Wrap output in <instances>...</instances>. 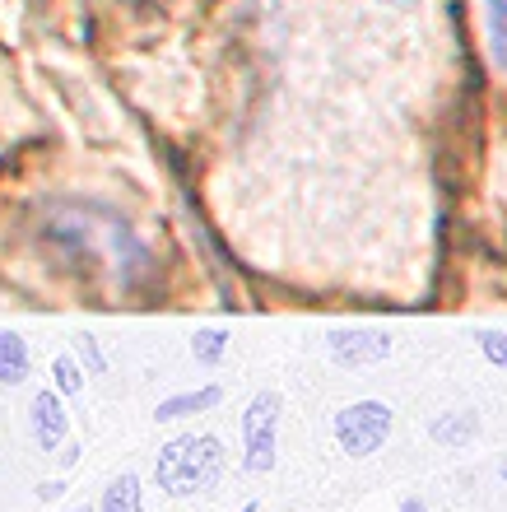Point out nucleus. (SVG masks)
<instances>
[{
	"instance_id": "obj_1",
	"label": "nucleus",
	"mask_w": 507,
	"mask_h": 512,
	"mask_svg": "<svg viewBox=\"0 0 507 512\" xmlns=\"http://www.w3.org/2000/svg\"><path fill=\"white\" fill-rule=\"evenodd\" d=\"M42 238L70 256V261H89L98 275L117 284V289H135L154 275V256H149L145 238L98 201H61L42 219Z\"/></svg>"
},
{
	"instance_id": "obj_2",
	"label": "nucleus",
	"mask_w": 507,
	"mask_h": 512,
	"mask_svg": "<svg viewBox=\"0 0 507 512\" xmlns=\"http://www.w3.org/2000/svg\"><path fill=\"white\" fill-rule=\"evenodd\" d=\"M224 466H228V452L214 433H182V438L159 447L154 480H159V489L168 499H191V494H205V489L219 485Z\"/></svg>"
},
{
	"instance_id": "obj_3",
	"label": "nucleus",
	"mask_w": 507,
	"mask_h": 512,
	"mask_svg": "<svg viewBox=\"0 0 507 512\" xmlns=\"http://www.w3.org/2000/svg\"><path fill=\"white\" fill-rule=\"evenodd\" d=\"M280 443V391H256L242 415V466L252 475H266L275 466Z\"/></svg>"
},
{
	"instance_id": "obj_4",
	"label": "nucleus",
	"mask_w": 507,
	"mask_h": 512,
	"mask_svg": "<svg viewBox=\"0 0 507 512\" xmlns=\"http://www.w3.org/2000/svg\"><path fill=\"white\" fill-rule=\"evenodd\" d=\"M335 443L345 447V457H373L377 447L391 438V405L382 401H354L335 415Z\"/></svg>"
},
{
	"instance_id": "obj_5",
	"label": "nucleus",
	"mask_w": 507,
	"mask_h": 512,
	"mask_svg": "<svg viewBox=\"0 0 507 512\" xmlns=\"http://www.w3.org/2000/svg\"><path fill=\"white\" fill-rule=\"evenodd\" d=\"M28 429H33V443H38L42 452H56V447L66 443L70 415H66V405H61V391L42 387L38 396H33V405H28Z\"/></svg>"
},
{
	"instance_id": "obj_6",
	"label": "nucleus",
	"mask_w": 507,
	"mask_h": 512,
	"mask_svg": "<svg viewBox=\"0 0 507 512\" xmlns=\"http://www.w3.org/2000/svg\"><path fill=\"white\" fill-rule=\"evenodd\" d=\"M326 354L345 368L382 364V359L391 354V340L382 336V331H335V336L326 340Z\"/></svg>"
},
{
	"instance_id": "obj_7",
	"label": "nucleus",
	"mask_w": 507,
	"mask_h": 512,
	"mask_svg": "<svg viewBox=\"0 0 507 512\" xmlns=\"http://www.w3.org/2000/svg\"><path fill=\"white\" fill-rule=\"evenodd\" d=\"M219 396H224V391H219V387L177 391V396H168V401H159V410H154V419H163V424H173V419L201 415V410H210V405H219Z\"/></svg>"
},
{
	"instance_id": "obj_8",
	"label": "nucleus",
	"mask_w": 507,
	"mask_h": 512,
	"mask_svg": "<svg viewBox=\"0 0 507 512\" xmlns=\"http://www.w3.org/2000/svg\"><path fill=\"white\" fill-rule=\"evenodd\" d=\"M98 512H145V499H140V475L121 471L107 480L103 499H98Z\"/></svg>"
},
{
	"instance_id": "obj_9",
	"label": "nucleus",
	"mask_w": 507,
	"mask_h": 512,
	"mask_svg": "<svg viewBox=\"0 0 507 512\" xmlns=\"http://www.w3.org/2000/svg\"><path fill=\"white\" fill-rule=\"evenodd\" d=\"M28 378V340L0 331V387H19Z\"/></svg>"
},
{
	"instance_id": "obj_10",
	"label": "nucleus",
	"mask_w": 507,
	"mask_h": 512,
	"mask_svg": "<svg viewBox=\"0 0 507 512\" xmlns=\"http://www.w3.org/2000/svg\"><path fill=\"white\" fill-rule=\"evenodd\" d=\"M484 33H489V56L507 75V0H484Z\"/></svg>"
},
{
	"instance_id": "obj_11",
	"label": "nucleus",
	"mask_w": 507,
	"mask_h": 512,
	"mask_svg": "<svg viewBox=\"0 0 507 512\" xmlns=\"http://www.w3.org/2000/svg\"><path fill=\"white\" fill-rule=\"evenodd\" d=\"M433 443H470L475 433H480V419L475 415H442L433 419Z\"/></svg>"
},
{
	"instance_id": "obj_12",
	"label": "nucleus",
	"mask_w": 507,
	"mask_h": 512,
	"mask_svg": "<svg viewBox=\"0 0 507 512\" xmlns=\"http://www.w3.org/2000/svg\"><path fill=\"white\" fill-rule=\"evenodd\" d=\"M191 354H196L201 364H219V359L228 354V331H224V326H205V331H196Z\"/></svg>"
},
{
	"instance_id": "obj_13",
	"label": "nucleus",
	"mask_w": 507,
	"mask_h": 512,
	"mask_svg": "<svg viewBox=\"0 0 507 512\" xmlns=\"http://www.w3.org/2000/svg\"><path fill=\"white\" fill-rule=\"evenodd\" d=\"M52 378H56V391H61V396H80L84 391V373L70 354H61V359L52 364Z\"/></svg>"
},
{
	"instance_id": "obj_14",
	"label": "nucleus",
	"mask_w": 507,
	"mask_h": 512,
	"mask_svg": "<svg viewBox=\"0 0 507 512\" xmlns=\"http://www.w3.org/2000/svg\"><path fill=\"white\" fill-rule=\"evenodd\" d=\"M480 354L494 368H507V331H489V336H480Z\"/></svg>"
},
{
	"instance_id": "obj_15",
	"label": "nucleus",
	"mask_w": 507,
	"mask_h": 512,
	"mask_svg": "<svg viewBox=\"0 0 507 512\" xmlns=\"http://www.w3.org/2000/svg\"><path fill=\"white\" fill-rule=\"evenodd\" d=\"M80 359L89 364V373H94V378L107 368V359H103V350H98V340H94V336H84V340H80Z\"/></svg>"
},
{
	"instance_id": "obj_16",
	"label": "nucleus",
	"mask_w": 507,
	"mask_h": 512,
	"mask_svg": "<svg viewBox=\"0 0 507 512\" xmlns=\"http://www.w3.org/2000/svg\"><path fill=\"white\" fill-rule=\"evenodd\" d=\"M61 494H66V485H61V480H52V485H42L38 489V499L47 503V499H61Z\"/></svg>"
},
{
	"instance_id": "obj_17",
	"label": "nucleus",
	"mask_w": 507,
	"mask_h": 512,
	"mask_svg": "<svg viewBox=\"0 0 507 512\" xmlns=\"http://www.w3.org/2000/svg\"><path fill=\"white\" fill-rule=\"evenodd\" d=\"M401 512H428V503H424V499H414V494H410V499L401 503Z\"/></svg>"
},
{
	"instance_id": "obj_18",
	"label": "nucleus",
	"mask_w": 507,
	"mask_h": 512,
	"mask_svg": "<svg viewBox=\"0 0 507 512\" xmlns=\"http://www.w3.org/2000/svg\"><path fill=\"white\" fill-rule=\"evenodd\" d=\"M70 512H98V508H94V503H80V508H70Z\"/></svg>"
},
{
	"instance_id": "obj_19",
	"label": "nucleus",
	"mask_w": 507,
	"mask_h": 512,
	"mask_svg": "<svg viewBox=\"0 0 507 512\" xmlns=\"http://www.w3.org/2000/svg\"><path fill=\"white\" fill-rule=\"evenodd\" d=\"M242 512H261V503H247V508H242Z\"/></svg>"
},
{
	"instance_id": "obj_20",
	"label": "nucleus",
	"mask_w": 507,
	"mask_h": 512,
	"mask_svg": "<svg viewBox=\"0 0 507 512\" xmlns=\"http://www.w3.org/2000/svg\"><path fill=\"white\" fill-rule=\"evenodd\" d=\"M498 475H503V480H507V457H503V466H498Z\"/></svg>"
},
{
	"instance_id": "obj_21",
	"label": "nucleus",
	"mask_w": 507,
	"mask_h": 512,
	"mask_svg": "<svg viewBox=\"0 0 507 512\" xmlns=\"http://www.w3.org/2000/svg\"><path fill=\"white\" fill-rule=\"evenodd\" d=\"M401 5H405V0H401Z\"/></svg>"
}]
</instances>
